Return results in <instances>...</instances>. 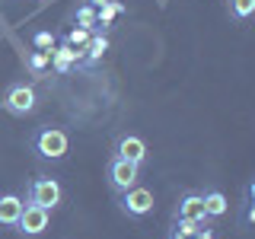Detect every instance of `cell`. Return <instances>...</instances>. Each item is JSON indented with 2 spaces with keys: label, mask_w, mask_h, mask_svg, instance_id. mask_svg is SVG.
<instances>
[{
  "label": "cell",
  "mask_w": 255,
  "mask_h": 239,
  "mask_svg": "<svg viewBox=\"0 0 255 239\" xmlns=\"http://www.w3.org/2000/svg\"><path fill=\"white\" fill-rule=\"evenodd\" d=\"M32 150H35L42 159H51V163H58V159L67 156L70 137H67V131H64V127H58V124H45V127H38L35 137H32Z\"/></svg>",
  "instance_id": "cell-1"
},
{
  "label": "cell",
  "mask_w": 255,
  "mask_h": 239,
  "mask_svg": "<svg viewBox=\"0 0 255 239\" xmlns=\"http://www.w3.org/2000/svg\"><path fill=\"white\" fill-rule=\"evenodd\" d=\"M26 201L45 207V211H54V207L64 201V188H61L58 179H51V175H35V179L29 182V188H26Z\"/></svg>",
  "instance_id": "cell-2"
},
{
  "label": "cell",
  "mask_w": 255,
  "mask_h": 239,
  "mask_svg": "<svg viewBox=\"0 0 255 239\" xmlns=\"http://www.w3.org/2000/svg\"><path fill=\"white\" fill-rule=\"evenodd\" d=\"M3 109L16 118H26L38 109V96L29 83H10L6 93H3Z\"/></svg>",
  "instance_id": "cell-3"
},
{
  "label": "cell",
  "mask_w": 255,
  "mask_h": 239,
  "mask_svg": "<svg viewBox=\"0 0 255 239\" xmlns=\"http://www.w3.org/2000/svg\"><path fill=\"white\" fill-rule=\"evenodd\" d=\"M106 175H109V188L115 191V195H122V191H128L131 185H137L140 166L128 163V159H122V156H112L109 166H106Z\"/></svg>",
  "instance_id": "cell-4"
},
{
  "label": "cell",
  "mask_w": 255,
  "mask_h": 239,
  "mask_svg": "<svg viewBox=\"0 0 255 239\" xmlns=\"http://www.w3.org/2000/svg\"><path fill=\"white\" fill-rule=\"evenodd\" d=\"M118 211L125 217H143V214L153 211V191L143 185H131L128 191L118 195Z\"/></svg>",
  "instance_id": "cell-5"
},
{
  "label": "cell",
  "mask_w": 255,
  "mask_h": 239,
  "mask_svg": "<svg viewBox=\"0 0 255 239\" xmlns=\"http://www.w3.org/2000/svg\"><path fill=\"white\" fill-rule=\"evenodd\" d=\"M48 214L51 211H45V207H38V204H22V214H19V220H16V230H19L26 239H35V236H42L45 230H48Z\"/></svg>",
  "instance_id": "cell-6"
},
{
  "label": "cell",
  "mask_w": 255,
  "mask_h": 239,
  "mask_svg": "<svg viewBox=\"0 0 255 239\" xmlns=\"http://www.w3.org/2000/svg\"><path fill=\"white\" fill-rule=\"evenodd\" d=\"M80 64H83V51H80V48H70V45L61 42L48 51V67H51L54 74H70Z\"/></svg>",
  "instance_id": "cell-7"
},
{
  "label": "cell",
  "mask_w": 255,
  "mask_h": 239,
  "mask_svg": "<svg viewBox=\"0 0 255 239\" xmlns=\"http://www.w3.org/2000/svg\"><path fill=\"white\" fill-rule=\"evenodd\" d=\"M115 156L140 166L143 159H147V143H143V137H137V134H122V137H115Z\"/></svg>",
  "instance_id": "cell-8"
},
{
  "label": "cell",
  "mask_w": 255,
  "mask_h": 239,
  "mask_svg": "<svg viewBox=\"0 0 255 239\" xmlns=\"http://www.w3.org/2000/svg\"><path fill=\"white\" fill-rule=\"evenodd\" d=\"M175 220H201V223H211V217L204 214V201L198 191H185L179 198V207H175Z\"/></svg>",
  "instance_id": "cell-9"
},
{
  "label": "cell",
  "mask_w": 255,
  "mask_h": 239,
  "mask_svg": "<svg viewBox=\"0 0 255 239\" xmlns=\"http://www.w3.org/2000/svg\"><path fill=\"white\" fill-rule=\"evenodd\" d=\"M83 64H80V70H90V67H96V64L102 61V54L109 51V35L106 32H93L90 35V42H86L83 48Z\"/></svg>",
  "instance_id": "cell-10"
},
{
  "label": "cell",
  "mask_w": 255,
  "mask_h": 239,
  "mask_svg": "<svg viewBox=\"0 0 255 239\" xmlns=\"http://www.w3.org/2000/svg\"><path fill=\"white\" fill-rule=\"evenodd\" d=\"M22 198L19 195H3L0 198V227H16V220H19V214H22Z\"/></svg>",
  "instance_id": "cell-11"
},
{
  "label": "cell",
  "mask_w": 255,
  "mask_h": 239,
  "mask_svg": "<svg viewBox=\"0 0 255 239\" xmlns=\"http://www.w3.org/2000/svg\"><path fill=\"white\" fill-rule=\"evenodd\" d=\"M201 201H204V214L207 217H223L227 214V207H230V201H227V195L223 191H217V188H207L204 195H201Z\"/></svg>",
  "instance_id": "cell-12"
},
{
  "label": "cell",
  "mask_w": 255,
  "mask_h": 239,
  "mask_svg": "<svg viewBox=\"0 0 255 239\" xmlns=\"http://www.w3.org/2000/svg\"><path fill=\"white\" fill-rule=\"evenodd\" d=\"M207 227V223L201 220H172V239H191L195 233H201V230Z\"/></svg>",
  "instance_id": "cell-13"
},
{
  "label": "cell",
  "mask_w": 255,
  "mask_h": 239,
  "mask_svg": "<svg viewBox=\"0 0 255 239\" xmlns=\"http://www.w3.org/2000/svg\"><path fill=\"white\" fill-rule=\"evenodd\" d=\"M74 26L96 32V6H90V3H80L77 10H74Z\"/></svg>",
  "instance_id": "cell-14"
},
{
  "label": "cell",
  "mask_w": 255,
  "mask_h": 239,
  "mask_svg": "<svg viewBox=\"0 0 255 239\" xmlns=\"http://www.w3.org/2000/svg\"><path fill=\"white\" fill-rule=\"evenodd\" d=\"M255 13V0H230V16L233 19H249Z\"/></svg>",
  "instance_id": "cell-15"
},
{
  "label": "cell",
  "mask_w": 255,
  "mask_h": 239,
  "mask_svg": "<svg viewBox=\"0 0 255 239\" xmlns=\"http://www.w3.org/2000/svg\"><path fill=\"white\" fill-rule=\"evenodd\" d=\"M26 67H29V74H45L48 70V51H32L29 58H26Z\"/></svg>",
  "instance_id": "cell-16"
},
{
  "label": "cell",
  "mask_w": 255,
  "mask_h": 239,
  "mask_svg": "<svg viewBox=\"0 0 255 239\" xmlns=\"http://www.w3.org/2000/svg\"><path fill=\"white\" fill-rule=\"evenodd\" d=\"M90 35H93L90 29H80V26H74V29L67 32V35H64V45H70V48H83L86 42H90Z\"/></svg>",
  "instance_id": "cell-17"
},
{
  "label": "cell",
  "mask_w": 255,
  "mask_h": 239,
  "mask_svg": "<svg viewBox=\"0 0 255 239\" xmlns=\"http://www.w3.org/2000/svg\"><path fill=\"white\" fill-rule=\"evenodd\" d=\"M32 45H35V51H51V48L58 45V38H54V32L42 29V32H35V35H32Z\"/></svg>",
  "instance_id": "cell-18"
},
{
  "label": "cell",
  "mask_w": 255,
  "mask_h": 239,
  "mask_svg": "<svg viewBox=\"0 0 255 239\" xmlns=\"http://www.w3.org/2000/svg\"><path fill=\"white\" fill-rule=\"evenodd\" d=\"M191 239H217V236H214V230H211V227H204L201 233H195V236H191Z\"/></svg>",
  "instance_id": "cell-19"
},
{
  "label": "cell",
  "mask_w": 255,
  "mask_h": 239,
  "mask_svg": "<svg viewBox=\"0 0 255 239\" xmlns=\"http://www.w3.org/2000/svg\"><path fill=\"white\" fill-rule=\"evenodd\" d=\"M86 3H90V6H96V10H99V6L106 3V0H86Z\"/></svg>",
  "instance_id": "cell-20"
},
{
  "label": "cell",
  "mask_w": 255,
  "mask_h": 239,
  "mask_svg": "<svg viewBox=\"0 0 255 239\" xmlns=\"http://www.w3.org/2000/svg\"><path fill=\"white\" fill-rule=\"evenodd\" d=\"M169 239H172V236H169Z\"/></svg>",
  "instance_id": "cell-21"
}]
</instances>
